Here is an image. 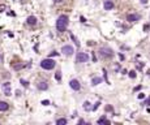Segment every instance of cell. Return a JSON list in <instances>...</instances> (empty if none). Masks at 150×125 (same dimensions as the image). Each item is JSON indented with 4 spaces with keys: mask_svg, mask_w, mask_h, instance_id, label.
Returning <instances> with one entry per match:
<instances>
[{
    "mask_svg": "<svg viewBox=\"0 0 150 125\" xmlns=\"http://www.w3.org/2000/svg\"><path fill=\"white\" fill-rule=\"evenodd\" d=\"M68 24H69L68 16H60L56 21V29L59 31H64L67 29V26H68Z\"/></svg>",
    "mask_w": 150,
    "mask_h": 125,
    "instance_id": "cell-1",
    "label": "cell"
},
{
    "mask_svg": "<svg viewBox=\"0 0 150 125\" xmlns=\"http://www.w3.org/2000/svg\"><path fill=\"white\" fill-rule=\"evenodd\" d=\"M55 65H56V63H55L54 60H52L51 57H48V59H45V60H42V63H41V67L43 68V69H54Z\"/></svg>",
    "mask_w": 150,
    "mask_h": 125,
    "instance_id": "cell-2",
    "label": "cell"
},
{
    "mask_svg": "<svg viewBox=\"0 0 150 125\" xmlns=\"http://www.w3.org/2000/svg\"><path fill=\"white\" fill-rule=\"evenodd\" d=\"M99 55H101V57H103V59H108V57H112L114 56V51L111 50V48H108V47H102L101 50H99Z\"/></svg>",
    "mask_w": 150,
    "mask_h": 125,
    "instance_id": "cell-3",
    "label": "cell"
},
{
    "mask_svg": "<svg viewBox=\"0 0 150 125\" xmlns=\"http://www.w3.org/2000/svg\"><path fill=\"white\" fill-rule=\"evenodd\" d=\"M89 60V55L85 52H78L76 55V61L77 63H86Z\"/></svg>",
    "mask_w": 150,
    "mask_h": 125,
    "instance_id": "cell-4",
    "label": "cell"
},
{
    "mask_svg": "<svg viewBox=\"0 0 150 125\" xmlns=\"http://www.w3.org/2000/svg\"><path fill=\"white\" fill-rule=\"evenodd\" d=\"M61 51L64 52V55H67V56H71L72 53L74 52L72 46H63V50H61Z\"/></svg>",
    "mask_w": 150,
    "mask_h": 125,
    "instance_id": "cell-5",
    "label": "cell"
},
{
    "mask_svg": "<svg viewBox=\"0 0 150 125\" xmlns=\"http://www.w3.org/2000/svg\"><path fill=\"white\" fill-rule=\"evenodd\" d=\"M140 20V16L136 13H130L127 16V21H129V22H136V21H138Z\"/></svg>",
    "mask_w": 150,
    "mask_h": 125,
    "instance_id": "cell-6",
    "label": "cell"
},
{
    "mask_svg": "<svg viewBox=\"0 0 150 125\" xmlns=\"http://www.w3.org/2000/svg\"><path fill=\"white\" fill-rule=\"evenodd\" d=\"M69 86H71L73 90H76V91L81 89V85H80V82H78L77 80H72L71 82H69Z\"/></svg>",
    "mask_w": 150,
    "mask_h": 125,
    "instance_id": "cell-7",
    "label": "cell"
},
{
    "mask_svg": "<svg viewBox=\"0 0 150 125\" xmlns=\"http://www.w3.org/2000/svg\"><path fill=\"white\" fill-rule=\"evenodd\" d=\"M3 89H4V94L9 97V95H11V83H9V82H5V83L3 85Z\"/></svg>",
    "mask_w": 150,
    "mask_h": 125,
    "instance_id": "cell-8",
    "label": "cell"
},
{
    "mask_svg": "<svg viewBox=\"0 0 150 125\" xmlns=\"http://www.w3.org/2000/svg\"><path fill=\"white\" fill-rule=\"evenodd\" d=\"M26 22H28V25H33V26H34L35 24H37V18H35L34 16H29L28 20H26Z\"/></svg>",
    "mask_w": 150,
    "mask_h": 125,
    "instance_id": "cell-9",
    "label": "cell"
},
{
    "mask_svg": "<svg viewBox=\"0 0 150 125\" xmlns=\"http://www.w3.org/2000/svg\"><path fill=\"white\" fill-rule=\"evenodd\" d=\"M9 108V104L7 102H3V100H0V111H8Z\"/></svg>",
    "mask_w": 150,
    "mask_h": 125,
    "instance_id": "cell-10",
    "label": "cell"
},
{
    "mask_svg": "<svg viewBox=\"0 0 150 125\" xmlns=\"http://www.w3.org/2000/svg\"><path fill=\"white\" fill-rule=\"evenodd\" d=\"M114 8V3L111 1V0H106L105 1V9L106 11H110V9Z\"/></svg>",
    "mask_w": 150,
    "mask_h": 125,
    "instance_id": "cell-11",
    "label": "cell"
},
{
    "mask_svg": "<svg viewBox=\"0 0 150 125\" xmlns=\"http://www.w3.org/2000/svg\"><path fill=\"white\" fill-rule=\"evenodd\" d=\"M47 87H48V85L46 82H39L38 83V89L39 90H47Z\"/></svg>",
    "mask_w": 150,
    "mask_h": 125,
    "instance_id": "cell-12",
    "label": "cell"
},
{
    "mask_svg": "<svg viewBox=\"0 0 150 125\" xmlns=\"http://www.w3.org/2000/svg\"><path fill=\"white\" fill-rule=\"evenodd\" d=\"M101 82H102V78H99V77H94L93 81H91V83H93L94 86H95V85H98V83H101Z\"/></svg>",
    "mask_w": 150,
    "mask_h": 125,
    "instance_id": "cell-13",
    "label": "cell"
},
{
    "mask_svg": "<svg viewBox=\"0 0 150 125\" xmlns=\"http://www.w3.org/2000/svg\"><path fill=\"white\" fill-rule=\"evenodd\" d=\"M98 124H106V125H108V124H110V121H108L106 117H101V119L98 120Z\"/></svg>",
    "mask_w": 150,
    "mask_h": 125,
    "instance_id": "cell-14",
    "label": "cell"
},
{
    "mask_svg": "<svg viewBox=\"0 0 150 125\" xmlns=\"http://www.w3.org/2000/svg\"><path fill=\"white\" fill-rule=\"evenodd\" d=\"M12 68H13V69H16V70L22 69V68H24V64H22V63H20V64H13V65H12Z\"/></svg>",
    "mask_w": 150,
    "mask_h": 125,
    "instance_id": "cell-15",
    "label": "cell"
},
{
    "mask_svg": "<svg viewBox=\"0 0 150 125\" xmlns=\"http://www.w3.org/2000/svg\"><path fill=\"white\" fill-rule=\"evenodd\" d=\"M84 109H85V111H90V109H91L90 103H89V102H85V103H84Z\"/></svg>",
    "mask_w": 150,
    "mask_h": 125,
    "instance_id": "cell-16",
    "label": "cell"
},
{
    "mask_svg": "<svg viewBox=\"0 0 150 125\" xmlns=\"http://www.w3.org/2000/svg\"><path fill=\"white\" fill-rule=\"evenodd\" d=\"M56 124L57 125H65V124H67V119H59L56 121Z\"/></svg>",
    "mask_w": 150,
    "mask_h": 125,
    "instance_id": "cell-17",
    "label": "cell"
},
{
    "mask_svg": "<svg viewBox=\"0 0 150 125\" xmlns=\"http://www.w3.org/2000/svg\"><path fill=\"white\" fill-rule=\"evenodd\" d=\"M55 78H56L57 81L61 80V72H56V74H55Z\"/></svg>",
    "mask_w": 150,
    "mask_h": 125,
    "instance_id": "cell-18",
    "label": "cell"
},
{
    "mask_svg": "<svg viewBox=\"0 0 150 125\" xmlns=\"http://www.w3.org/2000/svg\"><path fill=\"white\" fill-rule=\"evenodd\" d=\"M99 104H101V103H99V102H97L95 104H94V106L91 107V109H93V111H97V109H98V107H99Z\"/></svg>",
    "mask_w": 150,
    "mask_h": 125,
    "instance_id": "cell-19",
    "label": "cell"
},
{
    "mask_svg": "<svg viewBox=\"0 0 150 125\" xmlns=\"http://www.w3.org/2000/svg\"><path fill=\"white\" fill-rule=\"evenodd\" d=\"M71 38H72V39H73V40H74V43H76V46H80V42H77V38H76V36L73 35V34H71Z\"/></svg>",
    "mask_w": 150,
    "mask_h": 125,
    "instance_id": "cell-20",
    "label": "cell"
},
{
    "mask_svg": "<svg viewBox=\"0 0 150 125\" xmlns=\"http://www.w3.org/2000/svg\"><path fill=\"white\" fill-rule=\"evenodd\" d=\"M128 74H129V77H130V78H134V77H136V72H134V70H130Z\"/></svg>",
    "mask_w": 150,
    "mask_h": 125,
    "instance_id": "cell-21",
    "label": "cell"
},
{
    "mask_svg": "<svg viewBox=\"0 0 150 125\" xmlns=\"http://www.w3.org/2000/svg\"><path fill=\"white\" fill-rule=\"evenodd\" d=\"M20 82L22 83V85H24V86H25V87H28V86H29V82H28V81H25V80H21Z\"/></svg>",
    "mask_w": 150,
    "mask_h": 125,
    "instance_id": "cell-22",
    "label": "cell"
},
{
    "mask_svg": "<svg viewBox=\"0 0 150 125\" xmlns=\"http://www.w3.org/2000/svg\"><path fill=\"white\" fill-rule=\"evenodd\" d=\"M42 104L43 106H48V104H50V100H42Z\"/></svg>",
    "mask_w": 150,
    "mask_h": 125,
    "instance_id": "cell-23",
    "label": "cell"
},
{
    "mask_svg": "<svg viewBox=\"0 0 150 125\" xmlns=\"http://www.w3.org/2000/svg\"><path fill=\"white\" fill-rule=\"evenodd\" d=\"M57 55H59V53H57V52H55V51H54V52H51V53H50V57H54V56H57Z\"/></svg>",
    "mask_w": 150,
    "mask_h": 125,
    "instance_id": "cell-24",
    "label": "cell"
},
{
    "mask_svg": "<svg viewBox=\"0 0 150 125\" xmlns=\"http://www.w3.org/2000/svg\"><path fill=\"white\" fill-rule=\"evenodd\" d=\"M144 98H145V94H142V93L138 94V99H144Z\"/></svg>",
    "mask_w": 150,
    "mask_h": 125,
    "instance_id": "cell-25",
    "label": "cell"
},
{
    "mask_svg": "<svg viewBox=\"0 0 150 125\" xmlns=\"http://www.w3.org/2000/svg\"><path fill=\"white\" fill-rule=\"evenodd\" d=\"M147 30H149V25H145L144 26V31H147Z\"/></svg>",
    "mask_w": 150,
    "mask_h": 125,
    "instance_id": "cell-26",
    "label": "cell"
},
{
    "mask_svg": "<svg viewBox=\"0 0 150 125\" xmlns=\"http://www.w3.org/2000/svg\"><path fill=\"white\" fill-rule=\"evenodd\" d=\"M5 9V5H0V12H3Z\"/></svg>",
    "mask_w": 150,
    "mask_h": 125,
    "instance_id": "cell-27",
    "label": "cell"
},
{
    "mask_svg": "<svg viewBox=\"0 0 150 125\" xmlns=\"http://www.w3.org/2000/svg\"><path fill=\"white\" fill-rule=\"evenodd\" d=\"M106 109H107V111H112V107H111V106H107V107H106Z\"/></svg>",
    "mask_w": 150,
    "mask_h": 125,
    "instance_id": "cell-28",
    "label": "cell"
},
{
    "mask_svg": "<svg viewBox=\"0 0 150 125\" xmlns=\"http://www.w3.org/2000/svg\"><path fill=\"white\" fill-rule=\"evenodd\" d=\"M63 0H54V3H56V4H59V3H61Z\"/></svg>",
    "mask_w": 150,
    "mask_h": 125,
    "instance_id": "cell-29",
    "label": "cell"
},
{
    "mask_svg": "<svg viewBox=\"0 0 150 125\" xmlns=\"http://www.w3.org/2000/svg\"><path fill=\"white\" fill-rule=\"evenodd\" d=\"M140 1H141V4H146L147 3V0H140Z\"/></svg>",
    "mask_w": 150,
    "mask_h": 125,
    "instance_id": "cell-30",
    "label": "cell"
},
{
    "mask_svg": "<svg viewBox=\"0 0 150 125\" xmlns=\"http://www.w3.org/2000/svg\"><path fill=\"white\" fill-rule=\"evenodd\" d=\"M119 57L122 59V60H124V55H123V53H120V55H119Z\"/></svg>",
    "mask_w": 150,
    "mask_h": 125,
    "instance_id": "cell-31",
    "label": "cell"
},
{
    "mask_svg": "<svg viewBox=\"0 0 150 125\" xmlns=\"http://www.w3.org/2000/svg\"><path fill=\"white\" fill-rule=\"evenodd\" d=\"M146 104H147V106H150V99H147V100H146Z\"/></svg>",
    "mask_w": 150,
    "mask_h": 125,
    "instance_id": "cell-32",
    "label": "cell"
},
{
    "mask_svg": "<svg viewBox=\"0 0 150 125\" xmlns=\"http://www.w3.org/2000/svg\"><path fill=\"white\" fill-rule=\"evenodd\" d=\"M147 74H149V76H150V69H149V70H147Z\"/></svg>",
    "mask_w": 150,
    "mask_h": 125,
    "instance_id": "cell-33",
    "label": "cell"
},
{
    "mask_svg": "<svg viewBox=\"0 0 150 125\" xmlns=\"http://www.w3.org/2000/svg\"><path fill=\"white\" fill-rule=\"evenodd\" d=\"M0 61H1V53H0Z\"/></svg>",
    "mask_w": 150,
    "mask_h": 125,
    "instance_id": "cell-34",
    "label": "cell"
}]
</instances>
